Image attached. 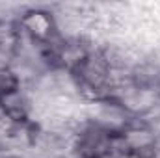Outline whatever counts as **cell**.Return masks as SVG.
Wrapping results in <instances>:
<instances>
[{
    "label": "cell",
    "instance_id": "obj_1",
    "mask_svg": "<svg viewBox=\"0 0 160 158\" xmlns=\"http://www.w3.org/2000/svg\"><path fill=\"white\" fill-rule=\"evenodd\" d=\"M88 121H91V123L112 132V130H118L121 126H125L127 110L116 102L93 101L88 104Z\"/></svg>",
    "mask_w": 160,
    "mask_h": 158
},
{
    "label": "cell",
    "instance_id": "obj_2",
    "mask_svg": "<svg viewBox=\"0 0 160 158\" xmlns=\"http://www.w3.org/2000/svg\"><path fill=\"white\" fill-rule=\"evenodd\" d=\"M22 26L28 34L36 37H47L50 32V19L47 17V13L34 11V13H28V17L22 21Z\"/></svg>",
    "mask_w": 160,
    "mask_h": 158
},
{
    "label": "cell",
    "instance_id": "obj_3",
    "mask_svg": "<svg viewBox=\"0 0 160 158\" xmlns=\"http://www.w3.org/2000/svg\"><path fill=\"white\" fill-rule=\"evenodd\" d=\"M97 158H128V155H119V153H106V155H101Z\"/></svg>",
    "mask_w": 160,
    "mask_h": 158
}]
</instances>
